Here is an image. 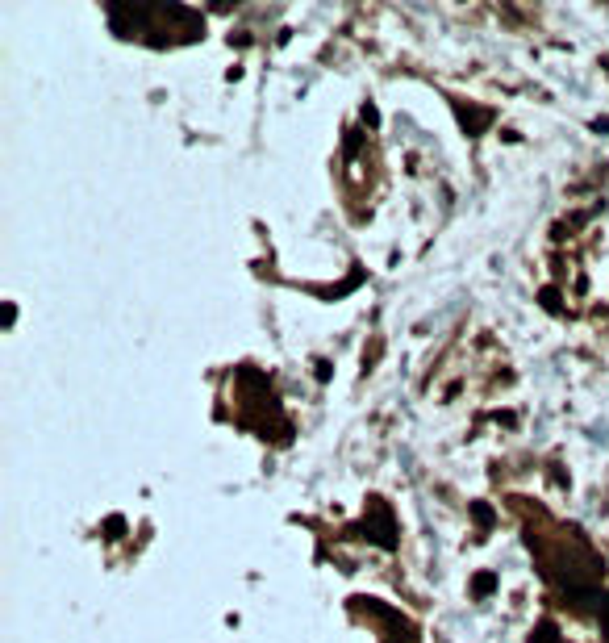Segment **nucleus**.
<instances>
[]
</instances>
